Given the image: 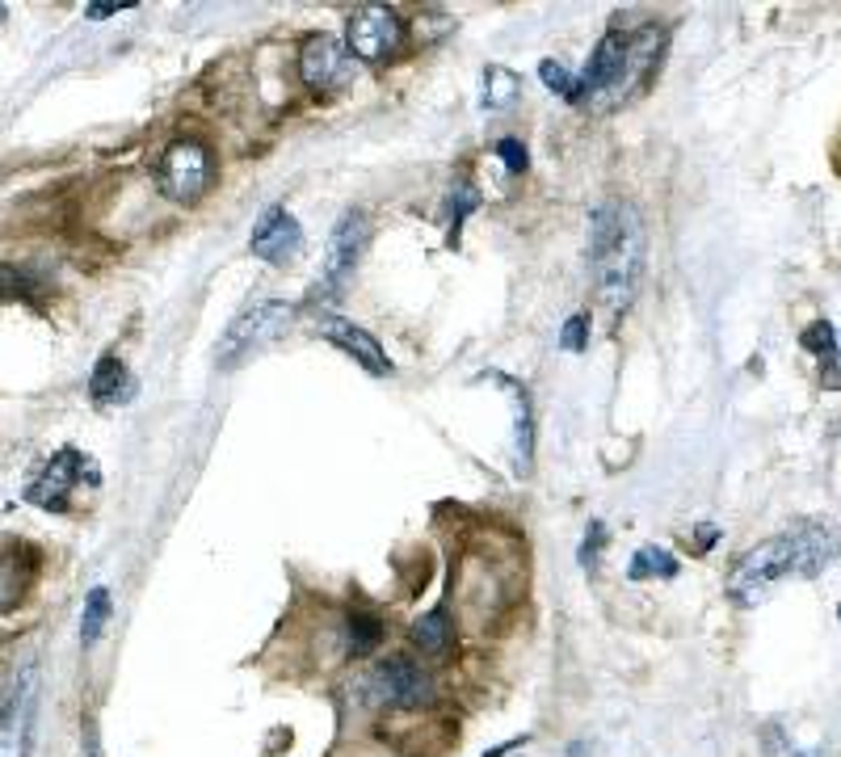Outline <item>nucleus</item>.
Segmentation results:
<instances>
[{
	"label": "nucleus",
	"instance_id": "1",
	"mask_svg": "<svg viewBox=\"0 0 841 757\" xmlns=\"http://www.w3.org/2000/svg\"><path fill=\"white\" fill-rule=\"evenodd\" d=\"M590 262L602 303L611 312L631 307L644 274V219L627 198H611L590 215Z\"/></svg>",
	"mask_w": 841,
	"mask_h": 757
},
{
	"label": "nucleus",
	"instance_id": "2",
	"mask_svg": "<svg viewBox=\"0 0 841 757\" xmlns=\"http://www.w3.org/2000/svg\"><path fill=\"white\" fill-rule=\"evenodd\" d=\"M656 56H661V30L656 26H644V30H611L593 47L585 72L576 76L581 80V101L590 110H614L627 94H635L649 72L656 68Z\"/></svg>",
	"mask_w": 841,
	"mask_h": 757
},
{
	"label": "nucleus",
	"instance_id": "3",
	"mask_svg": "<svg viewBox=\"0 0 841 757\" xmlns=\"http://www.w3.org/2000/svg\"><path fill=\"white\" fill-rule=\"evenodd\" d=\"M295 321V307L283 299H257L253 307H245L236 321L224 328V337L215 345V362L219 371H236L240 362H249L253 354H261L266 345L283 337Z\"/></svg>",
	"mask_w": 841,
	"mask_h": 757
},
{
	"label": "nucleus",
	"instance_id": "4",
	"mask_svg": "<svg viewBox=\"0 0 841 757\" xmlns=\"http://www.w3.org/2000/svg\"><path fill=\"white\" fill-rule=\"evenodd\" d=\"M786 577H800V543H795V534H779V539H765L753 551H745L732 568V577H728V593L741 606H753Z\"/></svg>",
	"mask_w": 841,
	"mask_h": 757
},
{
	"label": "nucleus",
	"instance_id": "5",
	"mask_svg": "<svg viewBox=\"0 0 841 757\" xmlns=\"http://www.w3.org/2000/svg\"><path fill=\"white\" fill-rule=\"evenodd\" d=\"M215 177V160L202 139H177L160 156V189L172 203H198Z\"/></svg>",
	"mask_w": 841,
	"mask_h": 757
},
{
	"label": "nucleus",
	"instance_id": "6",
	"mask_svg": "<svg viewBox=\"0 0 841 757\" xmlns=\"http://www.w3.org/2000/svg\"><path fill=\"white\" fill-rule=\"evenodd\" d=\"M34 716H39V669L30 665V669L0 695V757L30 754Z\"/></svg>",
	"mask_w": 841,
	"mask_h": 757
},
{
	"label": "nucleus",
	"instance_id": "7",
	"mask_svg": "<svg viewBox=\"0 0 841 757\" xmlns=\"http://www.w3.org/2000/svg\"><path fill=\"white\" fill-rule=\"evenodd\" d=\"M345 47H349V56L366 59V63H387L404 47V21L392 9L366 4L345 26Z\"/></svg>",
	"mask_w": 841,
	"mask_h": 757
},
{
	"label": "nucleus",
	"instance_id": "8",
	"mask_svg": "<svg viewBox=\"0 0 841 757\" xmlns=\"http://www.w3.org/2000/svg\"><path fill=\"white\" fill-rule=\"evenodd\" d=\"M85 472H89V459L80 451H56L42 463V472L26 484V501L39 505V510L63 513L68 510V497L85 480Z\"/></svg>",
	"mask_w": 841,
	"mask_h": 757
},
{
	"label": "nucleus",
	"instance_id": "9",
	"mask_svg": "<svg viewBox=\"0 0 841 757\" xmlns=\"http://www.w3.org/2000/svg\"><path fill=\"white\" fill-rule=\"evenodd\" d=\"M299 76L311 94H337L354 80V59L349 47H342L337 38H307L304 51H299Z\"/></svg>",
	"mask_w": 841,
	"mask_h": 757
},
{
	"label": "nucleus",
	"instance_id": "10",
	"mask_svg": "<svg viewBox=\"0 0 841 757\" xmlns=\"http://www.w3.org/2000/svg\"><path fill=\"white\" fill-rule=\"evenodd\" d=\"M366 240H370V219H366L363 207H349L342 219H337L333 236H328L325 278H320L325 291H337V286L354 274V265H358V257H363Z\"/></svg>",
	"mask_w": 841,
	"mask_h": 757
},
{
	"label": "nucleus",
	"instance_id": "11",
	"mask_svg": "<svg viewBox=\"0 0 841 757\" xmlns=\"http://www.w3.org/2000/svg\"><path fill=\"white\" fill-rule=\"evenodd\" d=\"M249 248L261 257V262L287 265V262H295L299 248H304V227H299V219H295L287 207H269L266 215L257 219V227H253Z\"/></svg>",
	"mask_w": 841,
	"mask_h": 757
},
{
	"label": "nucleus",
	"instance_id": "12",
	"mask_svg": "<svg viewBox=\"0 0 841 757\" xmlns=\"http://www.w3.org/2000/svg\"><path fill=\"white\" fill-rule=\"evenodd\" d=\"M316 333H320L325 341H333L337 350H345L354 362H363L370 375H387V371H392V362H387V354H383V345L366 333L363 324L342 321V316H320V321H316Z\"/></svg>",
	"mask_w": 841,
	"mask_h": 757
},
{
	"label": "nucleus",
	"instance_id": "13",
	"mask_svg": "<svg viewBox=\"0 0 841 757\" xmlns=\"http://www.w3.org/2000/svg\"><path fill=\"white\" fill-rule=\"evenodd\" d=\"M379 686L396 707H425V702L434 699V678H429V669L417 665L413 657H392V661H383Z\"/></svg>",
	"mask_w": 841,
	"mask_h": 757
},
{
	"label": "nucleus",
	"instance_id": "14",
	"mask_svg": "<svg viewBox=\"0 0 841 757\" xmlns=\"http://www.w3.org/2000/svg\"><path fill=\"white\" fill-rule=\"evenodd\" d=\"M89 396L97 404H127L135 396V378L131 371L122 366V358L106 354V358L93 366V378H89Z\"/></svg>",
	"mask_w": 841,
	"mask_h": 757
},
{
	"label": "nucleus",
	"instance_id": "15",
	"mask_svg": "<svg viewBox=\"0 0 841 757\" xmlns=\"http://www.w3.org/2000/svg\"><path fill=\"white\" fill-rule=\"evenodd\" d=\"M413 643H417L425 657H446L451 643H455V623H451V610L434 606L429 615H420L413 623Z\"/></svg>",
	"mask_w": 841,
	"mask_h": 757
},
{
	"label": "nucleus",
	"instance_id": "16",
	"mask_svg": "<svg viewBox=\"0 0 841 757\" xmlns=\"http://www.w3.org/2000/svg\"><path fill=\"white\" fill-rule=\"evenodd\" d=\"M795 543H800V577H817L833 556H838V543H833V534L821 527H808V530H795Z\"/></svg>",
	"mask_w": 841,
	"mask_h": 757
},
{
	"label": "nucleus",
	"instance_id": "17",
	"mask_svg": "<svg viewBox=\"0 0 841 757\" xmlns=\"http://www.w3.org/2000/svg\"><path fill=\"white\" fill-rule=\"evenodd\" d=\"M379 640H383L379 615L354 610V615L345 619V648H349V657H370V652L379 648Z\"/></svg>",
	"mask_w": 841,
	"mask_h": 757
},
{
	"label": "nucleus",
	"instance_id": "18",
	"mask_svg": "<svg viewBox=\"0 0 841 757\" xmlns=\"http://www.w3.org/2000/svg\"><path fill=\"white\" fill-rule=\"evenodd\" d=\"M110 593L106 589H93L89 598H85V615H80V640H85V648L89 643L101 640V631H106V623H110Z\"/></svg>",
	"mask_w": 841,
	"mask_h": 757
},
{
	"label": "nucleus",
	"instance_id": "19",
	"mask_svg": "<svg viewBox=\"0 0 841 757\" xmlns=\"http://www.w3.org/2000/svg\"><path fill=\"white\" fill-rule=\"evenodd\" d=\"M677 572V560H673L665 548H640L631 556L627 577L631 581H649V577H673Z\"/></svg>",
	"mask_w": 841,
	"mask_h": 757
},
{
	"label": "nucleus",
	"instance_id": "20",
	"mask_svg": "<svg viewBox=\"0 0 841 757\" xmlns=\"http://www.w3.org/2000/svg\"><path fill=\"white\" fill-rule=\"evenodd\" d=\"M517 89H522V80H517L509 68H488V76H484V110H505V106H514Z\"/></svg>",
	"mask_w": 841,
	"mask_h": 757
},
{
	"label": "nucleus",
	"instance_id": "21",
	"mask_svg": "<svg viewBox=\"0 0 841 757\" xmlns=\"http://www.w3.org/2000/svg\"><path fill=\"white\" fill-rule=\"evenodd\" d=\"M26 593V564L18 560V551H4L0 556V615L13 610Z\"/></svg>",
	"mask_w": 841,
	"mask_h": 757
},
{
	"label": "nucleus",
	"instance_id": "22",
	"mask_svg": "<svg viewBox=\"0 0 841 757\" xmlns=\"http://www.w3.org/2000/svg\"><path fill=\"white\" fill-rule=\"evenodd\" d=\"M538 80H543L552 94L564 97V101H581V80H576L560 59H543V63H538Z\"/></svg>",
	"mask_w": 841,
	"mask_h": 757
},
{
	"label": "nucleus",
	"instance_id": "23",
	"mask_svg": "<svg viewBox=\"0 0 841 757\" xmlns=\"http://www.w3.org/2000/svg\"><path fill=\"white\" fill-rule=\"evenodd\" d=\"M509 400H514V416H517V463H522V472L531 468V446H535V434H531V400H526V392H517V387H509Z\"/></svg>",
	"mask_w": 841,
	"mask_h": 757
},
{
	"label": "nucleus",
	"instance_id": "24",
	"mask_svg": "<svg viewBox=\"0 0 841 757\" xmlns=\"http://www.w3.org/2000/svg\"><path fill=\"white\" fill-rule=\"evenodd\" d=\"M479 207V194L472 186H455L446 194V224H451V240H459V227L463 219Z\"/></svg>",
	"mask_w": 841,
	"mask_h": 757
},
{
	"label": "nucleus",
	"instance_id": "25",
	"mask_svg": "<svg viewBox=\"0 0 841 757\" xmlns=\"http://www.w3.org/2000/svg\"><path fill=\"white\" fill-rule=\"evenodd\" d=\"M800 345H803V350H812V354H821V362H824V358H833V354H838V333H833V324H829V321H817V324H808V328H803Z\"/></svg>",
	"mask_w": 841,
	"mask_h": 757
},
{
	"label": "nucleus",
	"instance_id": "26",
	"mask_svg": "<svg viewBox=\"0 0 841 757\" xmlns=\"http://www.w3.org/2000/svg\"><path fill=\"white\" fill-rule=\"evenodd\" d=\"M30 286H34V283H30V274H21L18 265L0 262V303H4V299H21V295H26Z\"/></svg>",
	"mask_w": 841,
	"mask_h": 757
},
{
	"label": "nucleus",
	"instance_id": "27",
	"mask_svg": "<svg viewBox=\"0 0 841 757\" xmlns=\"http://www.w3.org/2000/svg\"><path fill=\"white\" fill-rule=\"evenodd\" d=\"M560 345H564L568 354H581V350L590 345V321H585V316H573V321L564 324V333H560Z\"/></svg>",
	"mask_w": 841,
	"mask_h": 757
},
{
	"label": "nucleus",
	"instance_id": "28",
	"mask_svg": "<svg viewBox=\"0 0 841 757\" xmlns=\"http://www.w3.org/2000/svg\"><path fill=\"white\" fill-rule=\"evenodd\" d=\"M497 156L505 160V169H509V173H526V165H531V160H526V148H522L517 139H501Z\"/></svg>",
	"mask_w": 841,
	"mask_h": 757
},
{
	"label": "nucleus",
	"instance_id": "29",
	"mask_svg": "<svg viewBox=\"0 0 841 757\" xmlns=\"http://www.w3.org/2000/svg\"><path fill=\"white\" fill-rule=\"evenodd\" d=\"M602 543H606V527H602V522H593V527H590V539H585V548H581V564H585V568H597Z\"/></svg>",
	"mask_w": 841,
	"mask_h": 757
},
{
	"label": "nucleus",
	"instance_id": "30",
	"mask_svg": "<svg viewBox=\"0 0 841 757\" xmlns=\"http://www.w3.org/2000/svg\"><path fill=\"white\" fill-rule=\"evenodd\" d=\"M821 378H824V387H841V354H833V358H824Z\"/></svg>",
	"mask_w": 841,
	"mask_h": 757
},
{
	"label": "nucleus",
	"instance_id": "31",
	"mask_svg": "<svg viewBox=\"0 0 841 757\" xmlns=\"http://www.w3.org/2000/svg\"><path fill=\"white\" fill-rule=\"evenodd\" d=\"M715 539H720V530H715V527H708V522H703V527H694V551H708Z\"/></svg>",
	"mask_w": 841,
	"mask_h": 757
},
{
	"label": "nucleus",
	"instance_id": "32",
	"mask_svg": "<svg viewBox=\"0 0 841 757\" xmlns=\"http://www.w3.org/2000/svg\"><path fill=\"white\" fill-rule=\"evenodd\" d=\"M118 9H127V4H89V18L101 21V18H115Z\"/></svg>",
	"mask_w": 841,
	"mask_h": 757
},
{
	"label": "nucleus",
	"instance_id": "33",
	"mask_svg": "<svg viewBox=\"0 0 841 757\" xmlns=\"http://www.w3.org/2000/svg\"><path fill=\"white\" fill-rule=\"evenodd\" d=\"M509 749H514V745H497L493 754H484V757H505V754H509Z\"/></svg>",
	"mask_w": 841,
	"mask_h": 757
},
{
	"label": "nucleus",
	"instance_id": "34",
	"mask_svg": "<svg viewBox=\"0 0 841 757\" xmlns=\"http://www.w3.org/2000/svg\"><path fill=\"white\" fill-rule=\"evenodd\" d=\"M795 757H821V754H795Z\"/></svg>",
	"mask_w": 841,
	"mask_h": 757
},
{
	"label": "nucleus",
	"instance_id": "35",
	"mask_svg": "<svg viewBox=\"0 0 841 757\" xmlns=\"http://www.w3.org/2000/svg\"><path fill=\"white\" fill-rule=\"evenodd\" d=\"M0 21H4V9H0Z\"/></svg>",
	"mask_w": 841,
	"mask_h": 757
},
{
	"label": "nucleus",
	"instance_id": "36",
	"mask_svg": "<svg viewBox=\"0 0 841 757\" xmlns=\"http://www.w3.org/2000/svg\"><path fill=\"white\" fill-rule=\"evenodd\" d=\"M838 619H841V606H838Z\"/></svg>",
	"mask_w": 841,
	"mask_h": 757
},
{
	"label": "nucleus",
	"instance_id": "37",
	"mask_svg": "<svg viewBox=\"0 0 841 757\" xmlns=\"http://www.w3.org/2000/svg\"><path fill=\"white\" fill-rule=\"evenodd\" d=\"M838 345H841V341H838Z\"/></svg>",
	"mask_w": 841,
	"mask_h": 757
}]
</instances>
